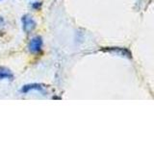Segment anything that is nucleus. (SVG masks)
<instances>
[{"mask_svg": "<svg viewBox=\"0 0 154 144\" xmlns=\"http://www.w3.org/2000/svg\"><path fill=\"white\" fill-rule=\"evenodd\" d=\"M21 22H22V29L23 31L29 34L35 30L37 27V22L34 20V18L29 16V14H24L21 17Z\"/></svg>", "mask_w": 154, "mask_h": 144, "instance_id": "1", "label": "nucleus"}, {"mask_svg": "<svg viewBox=\"0 0 154 144\" xmlns=\"http://www.w3.org/2000/svg\"><path fill=\"white\" fill-rule=\"evenodd\" d=\"M42 38L41 37H34L32 40L29 42V51L33 54H36V53H38L42 50Z\"/></svg>", "mask_w": 154, "mask_h": 144, "instance_id": "2", "label": "nucleus"}, {"mask_svg": "<svg viewBox=\"0 0 154 144\" xmlns=\"http://www.w3.org/2000/svg\"><path fill=\"white\" fill-rule=\"evenodd\" d=\"M32 90H37V91H41V92H42L43 86L42 85H38V84H30V85L23 86L20 89V91L22 93H28Z\"/></svg>", "mask_w": 154, "mask_h": 144, "instance_id": "3", "label": "nucleus"}, {"mask_svg": "<svg viewBox=\"0 0 154 144\" xmlns=\"http://www.w3.org/2000/svg\"><path fill=\"white\" fill-rule=\"evenodd\" d=\"M14 79L13 72L5 66H0V80H10Z\"/></svg>", "mask_w": 154, "mask_h": 144, "instance_id": "4", "label": "nucleus"}, {"mask_svg": "<svg viewBox=\"0 0 154 144\" xmlns=\"http://www.w3.org/2000/svg\"><path fill=\"white\" fill-rule=\"evenodd\" d=\"M41 5H42V3H38V2H36V3H34V4H32V7L35 9V10H38V8L41 7Z\"/></svg>", "mask_w": 154, "mask_h": 144, "instance_id": "5", "label": "nucleus"}]
</instances>
